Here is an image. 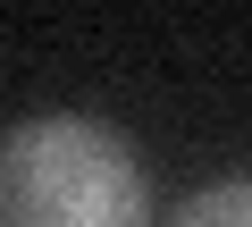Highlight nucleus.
I'll use <instances>...</instances> for the list:
<instances>
[{
	"label": "nucleus",
	"mask_w": 252,
	"mask_h": 227,
	"mask_svg": "<svg viewBox=\"0 0 252 227\" xmlns=\"http://www.w3.org/2000/svg\"><path fill=\"white\" fill-rule=\"evenodd\" d=\"M0 227H152V177L109 118L42 109L0 135Z\"/></svg>",
	"instance_id": "obj_1"
},
{
	"label": "nucleus",
	"mask_w": 252,
	"mask_h": 227,
	"mask_svg": "<svg viewBox=\"0 0 252 227\" xmlns=\"http://www.w3.org/2000/svg\"><path fill=\"white\" fill-rule=\"evenodd\" d=\"M168 227H252V177H219V185L185 194V210Z\"/></svg>",
	"instance_id": "obj_2"
}]
</instances>
